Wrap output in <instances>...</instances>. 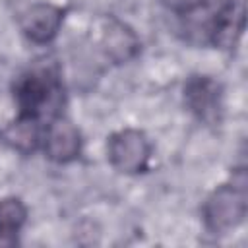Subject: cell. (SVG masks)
<instances>
[{
	"label": "cell",
	"instance_id": "cell-1",
	"mask_svg": "<svg viewBox=\"0 0 248 248\" xmlns=\"http://www.w3.org/2000/svg\"><path fill=\"white\" fill-rule=\"evenodd\" d=\"M246 213V196L244 186L225 184L219 186L203 205V221L207 229L213 232H225L229 229H234Z\"/></svg>",
	"mask_w": 248,
	"mask_h": 248
},
{
	"label": "cell",
	"instance_id": "cell-2",
	"mask_svg": "<svg viewBox=\"0 0 248 248\" xmlns=\"http://www.w3.org/2000/svg\"><path fill=\"white\" fill-rule=\"evenodd\" d=\"M108 159L120 172H140L149 161V141L138 130H122L108 140Z\"/></svg>",
	"mask_w": 248,
	"mask_h": 248
},
{
	"label": "cell",
	"instance_id": "cell-3",
	"mask_svg": "<svg viewBox=\"0 0 248 248\" xmlns=\"http://www.w3.org/2000/svg\"><path fill=\"white\" fill-rule=\"evenodd\" d=\"M52 93H56V85L52 79L45 74H29L21 78V81L16 85V103L19 107V114L37 118L43 114L46 105L52 99Z\"/></svg>",
	"mask_w": 248,
	"mask_h": 248
},
{
	"label": "cell",
	"instance_id": "cell-4",
	"mask_svg": "<svg viewBox=\"0 0 248 248\" xmlns=\"http://www.w3.org/2000/svg\"><path fill=\"white\" fill-rule=\"evenodd\" d=\"M64 12L54 4H35L21 16V29L33 43H48L56 37Z\"/></svg>",
	"mask_w": 248,
	"mask_h": 248
},
{
	"label": "cell",
	"instance_id": "cell-5",
	"mask_svg": "<svg viewBox=\"0 0 248 248\" xmlns=\"http://www.w3.org/2000/svg\"><path fill=\"white\" fill-rule=\"evenodd\" d=\"M81 149V140L78 128L68 120H54L46 128L45 151L56 163H68L78 157Z\"/></svg>",
	"mask_w": 248,
	"mask_h": 248
},
{
	"label": "cell",
	"instance_id": "cell-6",
	"mask_svg": "<svg viewBox=\"0 0 248 248\" xmlns=\"http://www.w3.org/2000/svg\"><path fill=\"white\" fill-rule=\"evenodd\" d=\"M101 46L114 62H126L138 52V37L120 21L110 19L101 31Z\"/></svg>",
	"mask_w": 248,
	"mask_h": 248
},
{
	"label": "cell",
	"instance_id": "cell-7",
	"mask_svg": "<svg viewBox=\"0 0 248 248\" xmlns=\"http://www.w3.org/2000/svg\"><path fill=\"white\" fill-rule=\"evenodd\" d=\"M184 97L188 107L200 118H209L219 107V87L213 79L205 76L192 78L184 87Z\"/></svg>",
	"mask_w": 248,
	"mask_h": 248
},
{
	"label": "cell",
	"instance_id": "cell-8",
	"mask_svg": "<svg viewBox=\"0 0 248 248\" xmlns=\"http://www.w3.org/2000/svg\"><path fill=\"white\" fill-rule=\"evenodd\" d=\"M6 140L21 149V151H29L37 145L39 141V130H37V118L31 116H23L19 114V118L16 122H12L6 130Z\"/></svg>",
	"mask_w": 248,
	"mask_h": 248
},
{
	"label": "cell",
	"instance_id": "cell-9",
	"mask_svg": "<svg viewBox=\"0 0 248 248\" xmlns=\"http://www.w3.org/2000/svg\"><path fill=\"white\" fill-rule=\"evenodd\" d=\"M25 217H27V211H25V205L21 203V200H17V198L0 200V236L8 238V236L16 234L23 227Z\"/></svg>",
	"mask_w": 248,
	"mask_h": 248
},
{
	"label": "cell",
	"instance_id": "cell-10",
	"mask_svg": "<svg viewBox=\"0 0 248 248\" xmlns=\"http://www.w3.org/2000/svg\"><path fill=\"white\" fill-rule=\"evenodd\" d=\"M165 4L172 10V12H178V14H190L194 12L202 0H165Z\"/></svg>",
	"mask_w": 248,
	"mask_h": 248
}]
</instances>
